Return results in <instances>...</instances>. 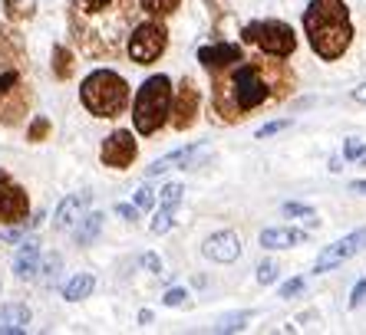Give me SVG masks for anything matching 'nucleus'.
Returning a JSON list of instances; mask_svg holds the SVG:
<instances>
[{
  "label": "nucleus",
  "mask_w": 366,
  "mask_h": 335,
  "mask_svg": "<svg viewBox=\"0 0 366 335\" xmlns=\"http://www.w3.org/2000/svg\"><path fill=\"white\" fill-rule=\"evenodd\" d=\"M363 165H366V155H363Z\"/></svg>",
  "instance_id": "a19ab883"
},
{
  "label": "nucleus",
  "mask_w": 366,
  "mask_h": 335,
  "mask_svg": "<svg viewBox=\"0 0 366 335\" xmlns=\"http://www.w3.org/2000/svg\"><path fill=\"white\" fill-rule=\"evenodd\" d=\"M50 135V118H34V125L26 128V142H43Z\"/></svg>",
  "instance_id": "a878e982"
},
{
  "label": "nucleus",
  "mask_w": 366,
  "mask_h": 335,
  "mask_svg": "<svg viewBox=\"0 0 366 335\" xmlns=\"http://www.w3.org/2000/svg\"><path fill=\"white\" fill-rule=\"evenodd\" d=\"M366 247V227H360V230H353V234H347L343 240L330 243L320 257H317L314 263V273H327V269H337L340 263H347L350 257H357L360 250Z\"/></svg>",
  "instance_id": "9d476101"
},
{
  "label": "nucleus",
  "mask_w": 366,
  "mask_h": 335,
  "mask_svg": "<svg viewBox=\"0 0 366 335\" xmlns=\"http://www.w3.org/2000/svg\"><path fill=\"white\" fill-rule=\"evenodd\" d=\"M198 89L192 79H182L179 83V93H175V99H172V125L179 128V132H185V128L195 125V118H198Z\"/></svg>",
  "instance_id": "9b49d317"
},
{
  "label": "nucleus",
  "mask_w": 366,
  "mask_h": 335,
  "mask_svg": "<svg viewBox=\"0 0 366 335\" xmlns=\"http://www.w3.org/2000/svg\"><path fill=\"white\" fill-rule=\"evenodd\" d=\"M4 10L10 20H26L34 14V0H4Z\"/></svg>",
  "instance_id": "b1692460"
},
{
  "label": "nucleus",
  "mask_w": 366,
  "mask_h": 335,
  "mask_svg": "<svg viewBox=\"0 0 366 335\" xmlns=\"http://www.w3.org/2000/svg\"><path fill=\"white\" fill-rule=\"evenodd\" d=\"M294 89V73L274 59H238L212 69V109L222 122H241L261 105L281 102Z\"/></svg>",
  "instance_id": "f257e3e1"
},
{
  "label": "nucleus",
  "mask_w": 366,
  "mask_h": 335,
  "mask_svg": "<svg viewBox=\"0 0 366 335\" xmlns=\"http://www.w3.org/2000/svg\"><path fill=\"white\" fill-rule=\"evenodd\" d=\"M165 46H169V30H165L162 24H155V20L136 24L132 34H129V43H126L129 56H132V63H139V66L155 63V59L165 53Z\"/></svg>",
  "instance_id": "6e6552de"
},
{
  "label": "nucleus",
  "mask_w": 366,
  "mask_h": 335,
  "mask_svg": "<svg viewBox=\"0 0 366 335\" xmlns=\"http://www.w3.org/2000/svg\"><path fill=\"white\" fill-rule=\"evenodd\" d=\"M179 201H182V187L179 185H169L162 191V204H169V207H179Z\"/></svg>",
  "instance_id": "2f4dec72"
},
{
  "label": "nucleus",
  "mask_w": 366,
  "mask_h": 335,
  "mask_svg": "<svg viewBox=\"0 0 366 335\" xmlns=\"http://www.w3.org/2000/svg\"><path fill=\"white\" fill-rule=\"evenodd\" d=\"M136 155H139L136 138H132V132H126V128L112 132L99 148L102 165H109V168H129L132 161H136Z\"/></svg>",
  "instance_id": "f8f14e48"
},
{
  "label": "nucleus",
  "mask_w": 366,
  "mask_h": 335,
  "mask_svg": "<svg viewBox=\"0 0 366 335\" xmlns=\"http://www.w3.org/2000/svg\"><path fill=\"white\" fill-rule=\"evenodd\" d=\"M30 326V309L20 302H7L0 306V335H14V332H26Z\"/></svg>",
  "instance_id": "f3484780"
},
{
  "label": "nucleus",
  "mask_w": 366,
  "mask_h": 335,
  "mask_svg": "<svg viewBox=\"0 0 366 335\" xmlns=\"http://www.w3.org/2000/svg\"><path fill=\"white\" fill-rule=\"evenodd\" d=\"M116 214H119V217H126V220H136L139 217V207H132V204H119V207H116Z\"/></svg>",
  "instance_id": "e433bc0d"
},
{
  "label": "nucleus",
  "mask_w": 366,
  "mask_h": 335,
  "mask_svg": "<svg viewBox=\"0 0 366 335\" xmlns=\"http://www.w3.org/2000/svg\"><path fill=\"white\" fill-rule=\"evenodd\" d=\"M145 267H149V269H155V273H162V263L155 260V257H145Z\"/></svg>",
  "instance_id": "58836bf2"
},
{
  "label": "nucleus",
  "mask_w": 366,
  "mask_h": 335,
  "mask_svg": "<svg viewBox=\"0 0 366 335\" xmlns=\"http://www.w3.org/2000/svg\"><path fill=\"white\" fill-rule=\"evenodd\" d=\"M244 322H247V312H241V316H231V319H224L222 326H218V332H234V329H244Z\"/></svg>",
  "instance_id": "7c9ffc66"
},
{
  "label": "nucleus",
  "mask_w": 366,
  "mask_h": 335,
  "mask_svg": "<svg viewBox=\"0 0 366 335\" xmlns=\"http://www.w3.org/2000/svg\"><path fill=\"white\" fill-rule=\"evenodd\" d=\"M353 99H357V102H363V105H366V83L353 89Z\"/></svg>",
  "instance_id": "4c0bfd02"
},
{
  "label": "nucleus",
  "mask_w": 366,
  "mask_h": 335,
  "mask_svg": "<svg viewBox=\"0 0 366 335\" xmlns=\"http://www.w3.org/2000/svg\"><path fill=\"white\" fill-rule=\"evenodd\" d=\"M172 217H175V207H169V204H162V210L152 217V234H165L172 227Z\"/></svg>",
  "instance_id": "393cba45"
},
{
  "label": "nucleus",
  "mask_w": 366,
  "mask_h": 335,
  "mask_svg": "<svg viewBox=\"0 0 366 335\" xmlns=\"http://www.w3.org/2000/svg\"><path fill=\"white\" fill-rule=\"evenodd\" d=\"M363 296H366V279H360V283H357V289H353V296H350V306L357 309L360 302H363Z\"/></svg>",
  "instance_id": "c9c22d12"
},
{
  "label": "nucleus",
  "mask_w": 366,
  "mask_h": 335,
  "mask_svg": "<svg viewBox=\"0 0 366 335\" xmlns=\"http://www.w3.org/2000/svg\"><path fill=\"white\" fill-rule=\"evenodd\" d=\"M244 43H251V46H257L261 53H267V56H277V59H287L290 53L297 50V36H294V30H290L287 24H281V20H254V24L244 26Z\"/></svg>",
  "instance_id": "0eeeda50"
},
{
  "label": "nucleus",
  "mask_w": 366,
  "mask_h": 335,
  "mask_svg": "<svg viewBox=\"0 0 366 335\" xmlns=\"http://www.w3.org/2000/svg\"><path fill=\"white\" fill-rule=\"evenodd\" d=\"M102 220H106L102 214H89V217L79 220V227H76V243H79V247H89V243L96 240V234H99Z\"/></svg>",
  "instance_id": "4be33fe9"
},
{
  "label": "nucleus",
  "mask_w": 366,
  "mask_h": 335,
  "mask_svg": "<svg viewBox=\"0 0 366 335\" xmlns=\"http://www.w3.org/2000/svg\"><path fill=\"white\" fill-rule=\"evenodd\" d=\"M274 279H277V267H274V263H261V267H257V283H274Z\"/></svg>",
  "instance_id": "c756f323"
},
{
  "label": "nucleus",
  "mask_w": 366,
  "mask_h": 335,
  "mask_svg": "<svg viewBox=\"0 0 366 335\" xmlns=\"http://www.w3.org/2000/svg\"><path fill=\"white\" fill-rule=\"evenodd\" d=\"M79 96H83V105L96 118H116L129 105V83L112 69H96L83 79Z\"/></svg>",
  "instance_id": "39448f33"
},
{
  "label": "nucleus",
  "mask_w": 366,
  "mask_h": 335,
  "mask_svg": "<svg viewBox=\"0 0 366 335\" xmlns=\"http://www.w3.org/2000/svg\"><path fill=\"white\" fill-rule=\"evenodd\" d=\"M204 257L214 263H234L241 257V240L231 230H222V234H212L204 240Z\"/></svg>",
  "instance_id": "ddd939ff"
},
{
  "label": "nucleus",
  "mask_w": 366,
  "mask_h": 335,
  "mask_svg": "<svg viewBox=\"0 0 366 335\" xmlns=\"http://www.w3.org/2000/svg\"><path fill=\"white\" fill-rule=\"evenodd\" d=\"M204 155V148L202 145H188V148H179V151H172V155H165V158H159V161H152V168H149V177H155V175H165L169 168H188L195 158H202Z\"/></svg>",
  "instance_id": "dca6fc26"
},
{
  "label": "nucleus",
  "mask_w": 366,
  "mask_h": 335,
  "mask_svg": "<svg viewBox=\"0 0 366 335\" xmlns=\"http://www.w3.org/2000/svg\"><path fill=\"white\" fill-rule=\"evenodd\" d=\"M238 59H244V50H241L238 43H214V46H202V50H198V63H202L208 73L231 66V63H238Z\"/></svg>",
  "instance_id": "4468645a"
},
{
  "label": "nucleus",
  "mask_w": 366,
  "mask_h": 335,
  "mask_svg": "<svg viewBox=\"0 0 366 335\" xmlns=\"http://www.w3.org/2000/svg\"><path fill=\"white\" fill-rule=\"evenodd\" d=\"M30 76H26V46L17 30L0 24V125H20L30 112Z\"/></svg>",
  "instance_id": "7ed1b4c3"
},
{
  "label": "nucleus",
  "mask_w": 366,
  "mask_h": 335,
  "mask_svg": "<svg viewBox=\"0 0 366 335\" xmlns=\"http://www.w3.org/2000/svg\"><path fill=\"white\" fill-rule=\"evenodd\" d=\"M36 267H40V247L34 240H26L17 253V263H14V273L20 279H34L36 277Z\"/></svg>",
  "instance_id": "6ab92c4d"
},
{
  "label": "nucleus",
  "mask_w": 366,
  "mask_h": 335,
  "mask_svg": "<svg viewBox=\"0 0 366 335\" xmlns=\"http://www.w3.org/2000/svg\"><path fill=\"white\" fill-rule=\"evenodd\" d=\"M185 302H188L185 289H169V293H165V306H185Z\"/></svg>",
  "instance_id": "72a5a7b5"
},
{
  "label": "nucleus",
  "mask_w": 366,
  "mask_h": 335,
  "mask_svg": "<svg viewBox=\"0 0 366 335\" xmlns=\"http://www.w3.org/2000/svg\"><path fill=\"white\" fill-rule=\"evenodd\" d=\"M26 191L0 168V224H26Z\"/></svg>",
  "instance_id": "1a4fd4ad"
},
{
  "label": "nucleus",
  "mask_w": 366,
  "mask_h": 335,
  "mask_svg": "<svg viewBox=\"0 0 366 335\" xmlns=\"http://www.w3.org/2000/svg\"><path fill=\"white\" fill-rule=\"evenodd\" d=\"M89 207V191H79V194H69L66 201L56 207V214H53V224L60 227V230H69V227L76 224L79 217H83V210Z\"/></svg>",
  "instance_id": "2eb2a0df"
},
{
  "label": "nucleus",
  "mask_w": 366,
  "mask_h": 335,
  "mask_svg": "<svg viewBox=\"0 0 366 335\" xmlns=\"http://www.w3.org/2000/svg\"><path fill=\"white\" fill-rule=\"evenodd\" d=\"M93 286H96V279L89 277V273H79V277H73V279L66 283L63 296H66L69 302H79V299H86V296L93 293Z\"/></svg>",
  "instance_id": "412c9836"
},
{
  "label": "nucleus",
  "mask_w": 366,
  "mask_h": 335,
  "mask_svg": "<svg viewBox=\"0 0 366 335\" xmlns=\"http://www.w3.org/2000/svg\"><path fill=\"white\" fill-rule=\"evenodd\" d=\"M304 289V279H290V283L281 286V299H290V296H297Z\"/></svg>",
  "instance_id": "f704fd0d"
},
{
  "label": "nucleus",
  "mask_w": 366,
  "mask_h": 335,
  "mask_svg": "<svg viewBox=\"0 0 366 335\" xmlns=\"http://www.w3.org/2000/svg\"><path fill=\"white\" fill-rule=\"evenodd\" d=\"M139 4H142V10L149 14V17L159 20V17H169V14H175L182 0H139Z\"/></svg>",
  "instance_id": "5701e85b"
},
{
  "label": "nucleus",
  "mask_w": 366,
  "mask_h": 335,
  "mask_svg": "<svg viewBox=\"0 0 366 335\" xmlns=\"http://www.w3.org/2000/svg\"><path fill=\"white\" fill-rule=\"evenodd\" d=\"M304 240H307V234L304 230H294V227H271V230L261 234V247H267V250L297 247V243H304Z\"/></svg>",
  "instance_id": "a211bd4d"
},
{
  "label": "nucleus",
  "mask_w": 366,
  "mask_h": 335,
  "mask_svg": "<svg viewBox=\"0 0 366 335\" xmlns=\"http://www.w3.org/2000/svg\"><path fill=\"white\" fill-rule=\"evenodd\" d=\"M366 155V145L360 142V138H347V145H343V158L347 161H357Z\"/></svg>",
  "instance_id": "cd10ccee"
},
{
  "label": "nucleus",
  "mask_w": 366,
  "mask_h": 335,
  "mask_svg": "<svg viewBox=\"0 0 366 335\" xmlns=\"http://www.w3.org/2000/svg\"><path fill=\"white\" fill-rule=\"evenodd\" d=\"M136 14V0H69V30L86 56L112 59L132 34Z\"/></svg>",
  "instance_id": "f03ea898"
},
{
  "label": "nucleus",
  "mask_w": 366,
  "mask_h": 335,
  "mask_svg": "<svg viewBox=\"0 0 366 335\" xmlns=\"http://www.w3.org/2000/svg\"><path fill=\"white\" fill-rule=\"evenodd\" d=\"M284 214H287V217H304L310 227H317V224H320V220H317V214H314V210H310V207H304V204H284Z\"/></svg>",
  "instance_id": "bb28decb"
},
{
  "label": "nucleus",
  "mask_w": 366,
  "mask_h": 335,
  "mask_svg": "<svg viewBox=\"0 0 366 335\" xmlns=\"http://www.w3.org/2000/svg\"><path fill=\"white\" fill-rule=\"evenodd\" d=\"M304 30L320 59H340L353 43V24L343 0H310L304 10Z\"/></svg>",
  "instance_id": "20e7f679"
},
{
  "label": "nucleus",
  "mask_w": 366,
  "mask_h": 335,
  "mask_svg": "<svg viewBox=\"0 0 366 335\" xmlns=\"http://www.w3.org/2000/svg\"><path fill=\"white\" fill-rule=\"evenodd\" d=\"M152 204H155L152 191H149V187H139V191H136V207L145 210V207H152Z\"/></svg>",
  "instance_id": "473e14b6"
},
{
  "label": "nucleus",
  "mask_w": 366,
  "mask_h": 335,
  "mask_svg": "<svg viewBox=\"0 0 366 335\" xmlns=\"http://www.w3.org/2000/svg\"><path fill=\"white\" fill-rule=\"evenodd\" d=\"M284 128H290V118H281V122H267V125L257 128V138H271V135L284 132Z\"/></svg>",
  "instance_id": "c85d7f7f"
},
{
  "label": "nucleus",
  "mask_w": 366,
  "mask_h": 335,
  "mask_svg": "<svg viewBox=\"0 0 366 335\" xmlns=\"http://www.w3.org/2000/svg\"><path fill=\"white\" fill-rule=\"evenodd\" d=\"M73 73H76V59H73V53L66 50V46H53V76L56 79H73Z\"/></svg>",
  "instance_id": "aec40b11"
},
{
  "label": "nucleus",
  "mask_w": 366,
  "mask_h": 335,
  "mask_svg": "<svg viewBox=\"0 0 366 335\" xmlns=\"http://www.w3.org/2000/svg\"><path fill=\"white\" fill-rule=\"evenodd\" d=\"M350 191H353V194H366V181H353V185H350Z\"/></svg>",
  "instance_id": "ea45409f"
},
{
  "label": "nucleus",
  "mask_w": 366,
  "mask_h": 335,
  "mask_svg": "<svg viewBox=\"0 0 366 335\" xmlns=\"http://www.w3.org/2000/svg\"><path fill=\"white\" fill-rule=\"evenodd\" d=\"M172 112V83L169 76H149L139 89L136 102H132V122H136L139 135H155L169 122Z\"/></svg>",
  "instance_id": "423d86ee"
}]
</instances>
